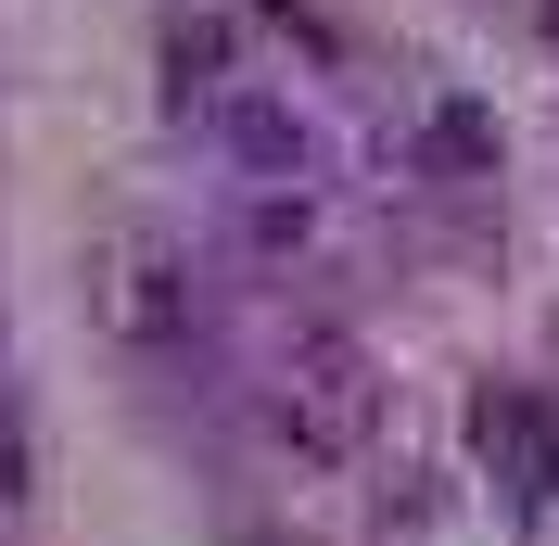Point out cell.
Listing matches in <instances>:
<instances>
[{"label": "cell", "mask_w": 559, "mask_h": 546, "mask_svg": "<svg viewBox=\"0 0 559 546\" xmlns=\"http://www.w3.org/2000/svg\"><path fill=\"white\" fill-rule=\"evenodd\" d=\"M280 432H306L318 458H344V444L369 432V356H356L344 331H306L280 356Z\"/></svg>", "instance_id": "obj_1"}, {"label": "cell", "mask_w": 559, "mask_h": 546, "mask_svg": "<svg viewBox=\"0 0 559 546\" xmlns=\"http://www.w3.org/2000/svg\"><path fill=\"white\" fill-rule=\"evenodd\" d=\"M496 444H509L534 483H559V419H534V394H496V407H484V458H496Z\"/></svg>", "instance_id": "obj_2"}, {"label": "cell", "mask_w": 559, "mask_h": 546, "mask_svg": "<svg viewBox=\"0 0 559 546\" xmlns=\"http://www.w3.org/2000/svg\"><path fill=\"white\" fill-rule=\"evenodd\" d=\"M229 153H242V166H267V178H293V128L267 115V90H229Z\"/></svg>", "instance_id": "obj_3"}]
</instances>
